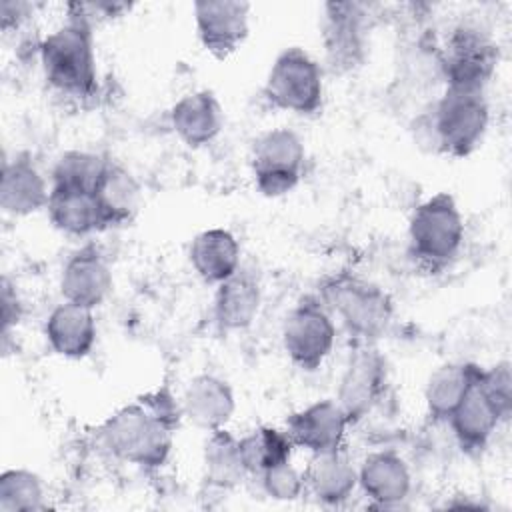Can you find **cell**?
<instances>
[{"label":"cell","mask_w":512,"mask_h":512,"mask_svg":"<svg viewBox=\"0 0 512 512\" xmlns=\"http://www.w3.org/2000/svg\"><path fill=\"white\" fill-rule=\"evenodd\" d=\"M262 96L272 108L312 116L324 102V72L302 48H286L272 64Z\"/></svg>","instance_id":"cell-6"},{"label":"cell","mask_w":512,"mask_h":512,"mask_svg":"<svg viewBox=\"0 0 512 512\" xmlns=\"http://www.w3.org/2000/svg\"><path fill=\"white\" fill-rule=\"evenodd\" d=\"M322 38L328 64L334 72L352 70L364 58L366 10L358 2L324 4Z\"/></svg>","instance_id":"cell-12"},{"label":"cell","mask_w":512,"mask_h":512,"mask_svg":"<svg viewBox=\"0 0 512 512\" xmlns=\"http://www.w3.org/2000/svg\"><path fill=\"white\" fill-rule=\"evenodd\" d=\"M302 478L304 492L326 506H340L358 486V470L354 468L344 448L312 454Z\"/></svg>","instance_id":"cell-23"},{"label":"cell","mask_w":512,"mask_h":512,"mask_svg":"<svg viewBox=\"0 0 512 512\" xmlns=\"http://www.w3.org/2000/svg\"><path fill=\"white\" fill-rule=\"evenodd\" d=\"M202 458L204 478L214 488L232 490L244 480V476H248L240 456L238 438L226 428L210 432V436L204 442Z\"/></svg>","instance_id":"cell-27"},{"label":"cell","mask_w":512,"mask_h":512,"mask_svg":"<svg viewBox=\"0 0 512 512\" xmlns=\"http://www.w3.org/2000/svg\"><path fill=\"white\" fill-rule=\"evenodd\" d=\"M170 124L186 146L200 148L220 134L224 110L212 90H196L172 106Z\"/></svg>","instance_id":"cell-20"},{"label":"cell","mask_w":512,"mask_h":512,"mask_svg":"<svg viewBox=\"0 0 512 512\" xmlns=\"http://www.w3.org/2000/svg\"><path fill=\"white\" fill-rule=\"evenodd\" d=\"M188 258L206 284H220L240 268V244L230 230L208 228L194 236Z\"/></svg>","instance_id":"cell-24"},{"label":"cell","mask_w":512,"mask_h":512,"mask_svg":"<svg viewBox=\"0 0 512 512\" xmlns=\"http://www.w3.org/2000/svg\"><path fill=\"white\" fill-rule=\"evenodd\" d=\"M258 478L264 492L274 500H296L304 492V478L290 462L272 466Z\"/></svg>","instance_id":"cell-32"},{"label":"cell","mask_w":512,"mask_h":512,"mask_svg":"<svg viewBox=\"0 0 512 512\" xmlns=\"http://www.w3.org/2000/svg\"><path fill=\"white\" fill-rule=\"evenodd\" d=\"M478 370L480 366L474 362H450L432 372L424 390L426 410L432 422H446L450 418Z\"/></svg>","instance_id":"cell-26"},{"label":"cell","mask_w":512,"mask_h":512,"mask_svg":"<svg viewBox=\"0 0 512 512\" xmlns=\"http://www.w3.org/2000/svg\"><path fill=\"white\" fill-rule=\"evenodd\" d=\"M182 408L168 388L148 392L118 408L98 428L100 446L116 460L156 470L166 464Z\"/></svg>","instance_id":"cell-1"},{"label":"cell","mask_w":512,"mask_h":512,"mask_svg":"<svg viewBox=\"0 0 512 512\" xmlns=\"http://www.w3.org/2000/svg\"><path fill=\"white\" fill-rule=\"evenodd\" d=\"M240 456L244 468L252 476H260L264 470L290 462L294 444L286 430L274 426H258L252 432L238 438Z\"/></svg>","instance_id":"cell-28"},{"label":"cell","mask_w":512,"mask_h":512,"mask_svg":"<svg viewBox=\"0 0 512 512\" xmlns=\"http://www.w3.org/2000/svg\"><path fill=\"white\" fill-rule=\"evenodd\" d=\"M498 58V44L490 32L474 22H460L448 34L438 66L446 86L486 90L498 68Z\"/></svg>","instance_id":"cell-7"},{"label":"cell","mask_w":512,"mask_h":512,"mask_svg":"<svg viewBox=\"0 0 512 512\" xmlns=\"http://www.w3.org/2000/svg\"><path fill=\"white\" fill-rule=\"evenodd\" d=\"M358 486L372 506L396 508L412 490L410 468L394 450L372 452L358 468Z\"/></svg>","instance_id":"cell-16"},{"label":"cell","mask_w":512,"mask_h":512,"mask_svg":"<svg viewBox=\"0 0 512 512\" xmlns=\"http://www.w3.org/2000/svg\"><path fill=\"white\" fill-rule=\"evenodd\" d=\"M44 508V486L36 472L6 470L0 476V512H32Z\"/></svg>","instance_id":"cell-29"},{"label":"cell","mask_w":512,"mask_h":512,"mask_svg":"<svg viewBox=\"0 0 512 512\" xmlns=\"http://www.w3.org/2000/svg\"><path fill=\"white\" fill-rule=\"evenodd\" d=\"M96 332L92 310L66 300L50 312L44 326L50 348L68 360L88 356L96 344Z\"/></svg>","instance_id":"cell-22"},{"label":"cell","mask_w":512,"mask_h":512,"mask_svg":"<svg viewBox=\"0 0 512 512\" xmlns=\"http://www.w3.org/2000/svg\"><path fill=\"white\" fill-rule=\"evenodd\" d=\"M94 196L106 228L130 222L140 206V184L122 164L108 160L96 186Z\"/></svg>","instance_id":"cell-25"},{"label":"cell","mask_w":512,"mask_h":512,"mask_svg":"<svg viewBox=\"0 0 512 512\" xmlns=\"http://www.w3.org/2000/svg\"><path fill=\"white\" fill-rule=\"evenodd\" d=\"M386 360L374 342H356L340 378L336 402L350 426L364 420L386 392Z\"/></svg>","instance_id":"cell-10"},{"label":"cell","mask_w":512,"mask_h":512,"mask_svg":"<svg viewBox=\"0 0 512 512\" xmlns=\"http://www.w3.org/2000/svg\"><path fill=\"white\" fill-rule=\"evenodd\" d=\"M262 288L258 276L248 268H238L218 284L214 294L212 318L220 332L246 330L258 316Z\"/></svg>","instance_id":"cell-17"},{"label":"cell","mask_w":512,"mask_h":512,"mask_svg":"<svg viewBox=\"0 0 512 512\" xmlns=\"http://www.w3.org/2000/svg\"><path fill=\"white\" fill-rule=\"evenodd\" d=\"M478 384L488 400L494 404L502 420L506 422L512 414V372L510 362L502 360L490 368H480Z\"/></svg>","instance_id":"cell-31"},{"label":"cell","mask_w":512,"mask_h":512,"mask_svg":"<svg viewBox=\"0 0 512 512\" xmlns=\"http://www.w3.org/2000/svg\"><path fill=\"white\" fill-rule=\"evenodd\" d=\"M336 340V326L330 310L324 306L320 296H304L286 314L282 324V344L300 370H318Z\"/></svg>","instance_id":"cell-9"},{"label":"cell","mask_w":512,"mask_h":512,"mask_svg":"<svg viewBox=\"0 0 512 512\" xmlns=\"http://www.w3.org/2000/svg\"><path fill=\"white\" fill-rule=\"evenodd\" d=\"M482 368V366H480ZM480 374V370H478ZM478 374L468 386L466 394L446 420L460 450L468 454L470 458L482 456V452L488 448L496 428L504 422L494 404L488 400V396L482 392L478 384Z\"/></svg>","instance_id":"cell-15"},{"label":"cell","mask_w":512,"mask_h":512,"mask_svg":"<svg viewBox=\"0 0 512 512\" xmlns=\"http://www.w3.org/2000/svg\"><path fill=\"white\" fill-rule=\"evenodd\" d=\"M180 408L182 416H186L196 428L214 432L226 428L234 414L236 400L226 380L214 374H198L186 384Z\"/></svg>","instance_id":"cell-18"},{"label":"cell","mask_w":512,"mask_h":512,"mask_svg":"<svg viewBox=\"0 0 512 512\" xmlns=\"http://www.w3.org/2000/svg\"><path fill=\"white\" fill-rule=\"evenodd\" d=\"M464 242V218L452 194L438 192L418 204L408 222V252L426 270L446 268Z\"/></svg>","instance_id":"cell-3"},{"label":"cell","mask_w":512,"mask_h":512,"mask_svg":"<svg viewBox=\"0 0 512 512\" xmlns=\"http://www.w3.org/2000/svg\"><path fill=\"white\" fill-rule=\"evenodd\" d=\"M46 82L64 96L90 98L98 88L92 18L86 4H68L66 20L40 42Z\"/></svg>","instance_id":"cell-2"},{"label":"cell","mask_w":512,"mask_h":512,"mask_svg":"<svg viewBox=\"0 0 512 512\" xmlns=\"http://www.w3.org/2000/svg\"><path fill=\"white\" fill-rule=\"evenodd\" d=\"M350 422L332 398L316 400L306 408L286 418V434L294 448H304L310 454H324L340 450Z\"/></svg>","instance_id":"cell-13"},{"label":"cell","mask_w":512,"mask_h":512,"mask_svg":"<svg viewBox=\"0 0 512 512\" xmlns=\"http://www.w3.org/2000/svg\"><path fill=\"white\" fill-rule=\"evenodd\" d=\"M20 318H22L20 298L12 288V284L8 282V278H2V334H8V330L20 322Z\"/></svg>","instance_id":"cell-33"},{"label":"cell","mask_w":512,"mask_h":512,"mask_svg":"<svg viewBox=\"0 0 512 512\" xmlns=\"http://www.w3.org/2000/svg\"><path fill=\"white\" fill-rule=\"evenodd\" d=\"M488 122L486 90L446 86L432 110L428 128H432V140L440 152L466 158L484 140Z\"/></svg>","instance_id":"cell-5"},{"label":"cell","mask_w":512,"mask_h":512,"mask_svg":"<svg viewBox=\"0 0 512 512\" xmlns=\"http://www.w3.org/2000/svg\"><path fill=\"white\" fill-rule=\"evenodd\" d=\"M50 188L26 152L4 160L0 180V206L10 216H30L46 208Z\"/></svg>","instance_id":"cell-19"},{"label":"cell","mask_w":512,"mask_h":512,"mask_svg":"<svg viewBox=\"0 0 512 512\" xmlns=\"http://www.w3.org/2000/svg\"><path fill=\"white\" fill-rule=\"evenodd\" d=\"M320 300L356 342H374L384 336L394 316L392 298L384 288L348 272L332 276L322 286Z\"/></svg>","instance_id":"cell-4"},{"label":"cell","mask_w":512,"mask_h":512,"mask_svg":"<svg viewBox=\"0 0 512 512\" xmlns=\"http://www.w3.org/2000/svg\"><path fill=\"white\" fill-rule=\"evenodd\" d=\"M306 148L290 128H272L260 134L252 146V176L258 192L278 198L294 190L302 178Z\"/></svg>","instance_id":"cell-8"},{"label":"cell","mask_w":512,"mask_h":512,"mask_svg":"<svg viewBox=\"0 0 512 512\" xmlns=\"http://www.w3.org/2000/svg\"><path fill=\"white\" fill-rule=\"evenodd\" d=\"M112 284V270L102 250L94 242H88L72 252L60 276L62 298L90 310L108 298Z\"/></svg>","instance_id":"cell-14"},{"label":"cell","mask_w":512,"mask_h":512,"mask_svg":"<svg viewBox=\"0 0 512 512\" xmlns=\"http://www.w3.org/2000/svg\"><path fill=\"white\" fill-rule=\"evenodd\" d=\"M108 158L92 152L70 150L58 158L52 168V184H70L92 188L96 186Z\"/></svg>","instance_id":"cell-30"},{"label":"cell","mask_w":512,"mask_h":512,"mask_svg":"<svg viewBox=\"0 0 512 512\" xmlns=\"http://www.w3.org/2000/svg\"><path fill=\"white\" fill-rule=\"evenodd\" d=\"M46 212L54 228L70 236H88L106 230L92 188L50 184Z\"/></svg>","instance_id":"cell-21"},{"label":"cell","mask_w":512,"mask_h":512,"mask_svg":"<svg viewBox=\"0 0 512 512\" xmlns=\"http://www.w3.org/2000/svg\"><path fill=\"white\" fill-rule=\"evenodd\" d=\"M250 4L238 0L194 2L198 40L214 58H228L246 40L250 30Z\"/></svg>","instance_id":"cell-11"}]
</instances>
